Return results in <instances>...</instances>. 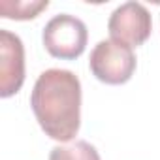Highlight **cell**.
Returning <instances> with one entry per match:
<instances>
[{
	"instance_id": "cell-1",
	"label": "cell",
	"mask_w": 160,
	"mask_h": 160,
	"mask_svg": "<svg viewBox=\"0 0 160 160\" xmlns=\"http://www.w3.org/2000/svg\"><path fill=\"white\" fill-rule=\"evenodd\" d=\"M30 106L45 136L72 141L81 124V81L70 70H45L34 83Z\"/></svg>"
},
{
	"instance_id": "cell-2",
	"label": "cell",
	"mask_w": 160,
	"mask_h": 160,
	"mask_svg": "<svg viewBox=\"0 0 160 160\" xmlns=\"http://www.w3.org/2000/svg\"><path fill=\"white\" fill-rule=\"evenodd\" d=\"M45 51L60 60H73L77 57H81L85 47H87V40H89V32L85 23L70 13H60L55 15L43 28L42 34Z\"/></svg>"
},
{
	"instance_id": "cell-3",
	"label": "cell",
	"mask_w": 160,
	"mask_h": 160,
	"mask_svg": "<svg viewBox=\"0 0 160 160\" xmlns=\"http://www.w3.org/2000/svg\"><path fill=\"white\" fill-rule=\"evenodd\" d=\"M89 66L98 81L106 85H122L130 81L136 72V55L132 47L124 43L102 40L94 45Z\"/></svg>"
},
{
	"instance_id": "cell-4",
	"label": "cell",
	"mask_w": 160,
	"mask_h": 160,
	"mask_svg": "<svg viewBox=\"0 0 160 160\" xmlns=\"http://www.w3.org/2000/svg\"><path fill=\"white\" fill-rule=\"evenodd\" d=\"M108 30L113 42L124 43L128 47H139L151 36L152 19L143 4L124 2L111 13Z\"/></svg>"
},
{
	"instance_id": "cell-5",
	"label": "cell",
	"mask_w": 160,
	"mask_h": 160,
	"mask_svg": "<svg viewBox=\"0 0 160 160\" xmlns=\"http://www.w3.org/2000/svg\"><path fill=\"white\" fill-rule=\"evenodd\" d=\"M25 81V47L17 34L0 30V96L17 94Z\"/></svg>"
},
{
	"instance_id": "cell-6",
	"label": "cell",
	"mask_w": 160,
	"mask_h": 160,
	"mask_svg": "<svg viewBox=\"0 0 160 160\" xmlns=\"http://www.w3.org/2000/svg\"><path fill=\"white\" fill-rule=\"evenodd\" d=\"M49 160H100L94 145L89 141L77 139L68 145H57L49 152Z\"/></svg>"
},
{
	"instance_id": "cell-7",
	"label": "cell",
	"mask_w": 160,
	"mask_h": 160,
	"mask_svg": "<svg viewBox=\"0 0 160 160\" xmlns=\"http://www.w3.org/2000/svg\"><path fill=\"white\" fill-rule=\"evenodd\" d=\"M49 2L42 0V2H10V0H2L0 2V13L6 19H15V21H28L38 17L43 10H47Z\"/></svg>"
}]
</instances>
